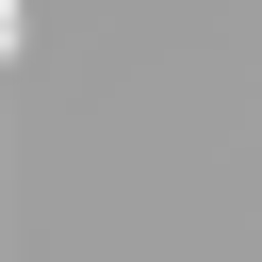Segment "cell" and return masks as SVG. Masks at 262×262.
<instances>
[{"label": "cell", "instance_id": "6da1fadb", "mask_svg": "<svg viewBox=\"0 0 262 262\" xmlns=\"http://www.w3.org/2000/svg\"><path fill=\"white\" fill-rule=\"evenodd\" d=\"M0 49H16V0H0Z\"/></svg>", "mask_w": 262, "mask_h": 262}]
</instances>
